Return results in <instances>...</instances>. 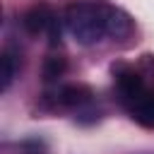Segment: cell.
I'll use <instances>...</instances> for the list:
<instances>
[{
	"label": "cell",
	"instance_id": "6da1fadb",
	"mask_svg": "<svg viewBox=\"0 0 154 154\" xmlns=\"http://www.w3.org/2000/svg\"><path fill=\"white\" fill-rule=\"evenodd\" d=\"M111 2L106 0H75L65 7V26L82 46H94L108 36Z\"/></svg>",
	"mask_w": 154,
	"mask_h": 154
},
{
	"label": "cell",
	"instance_id": "7a4b0ae2",
	"mask_svg": "<svg viewBox=\"0 0 154 154\" xmlns=\"http://www.w3.org/2000/svg\"><path fill=\"white\" fill-rule=\"evenodd\" d=\"M113 70V87H116V94L120 99V103L130 111L140 99H144L149 91L144 87V77L132 67V65H125V63H118L111 67Z\"/></svg>",
	"mask_w": 154,
	"mask_h": 154
},
{
	"label": "cell",
	"instance_id": "3957f363",
	"mask_svg": "<svg viewBox=\"0 0 154 154\" xmlns=\"http://www.w3.org/2000/svg\"><path fill=\"white\" fill-rule=\"evenodd\" d=\"M58 17V12L48 5V2H34L31 7L24 10L22 14V26L26 34H46L48 26L53 24V19Z\"/></svg>",
	"mask_w": 154,
	"mask_h": 154
},
{
	"label": "cell",
	"instance_id": "277c9868",
	"mask_svg": "<svg viewBox=\"0 0 154 154\" xmlns=\"http://www.w3.org/2000/svg\"><path fill=\"white\" fill-rule=\"evenodd\" d=\"M58 103L65 106V108L82 111V108H87V106L94 103V91L87 84H65L58 91Z\"/></svg>",
	"mask_w": 154,
	"mask_h": 154
},
{
	"label": "cell",
	"instance_id": "5b68a950",
	"mask_svg": "<svg viewBox=\"0 0 154 154\" xmlns=\"http://www.w3.org/2000/svg\"><path fill=\"white\" fill-rule=\"evenodd\" d=\"M135 31V19L123 10V7H111V17H108V36L111 38H128Z\"/></svg>",
	"mask_w": 154,
	"mask_h": 154
},
{
	"label": "cell",
	"instance_id": "8992f818",
	"mask_svg": "<svg viewBox=\"0 0 154 154\" xmlns=\"http://www.w3.org/2000/svg\"><path fill=\"white\" fill-rule=\"evenodd\" d=\"M130 116H132V120H135L137 125L154 130V94L149 91L144 99H140V101L130 108Z\"/></svg>",
	"mask_w": 154,
	"mask_h": 154
},
{
	"label": "cell",
	"instance_id": "52a82bcc",
	"mask_svg": "<svg viewBox=\"0 0 154 154\" xmlns=\"http://www.w3.org/2000/svg\"><path fill=\"white\" fill-rule=\"evenodd\" d=\"M19 65H22V60L17 58V53L12 51V48H5L2 51V55H0V67H2V82H0V89L2 91H7L10 89V84L14 82V77H17V72H19Z\"/></svg>",
	"mask_w": 154,
	"mask_h": 154
},
{
	"label": "cell",
	"instance_id": "ba28073f",
	"mask_svg": "<svg viewBox=\"0 0 154 154\" xmlns=\"http://www.w3.org/2000/svg\"><path fill=\"white\" fill-rule=\"evenodd\" d=\"M65 70H67V60H65V55H60V53H51V55H46L43 67H41V72H43V82H55L58 77L65 75Z\"/></svg>",
	"mask_w": 154,
	"mask_h": 154
}]
</instances>
